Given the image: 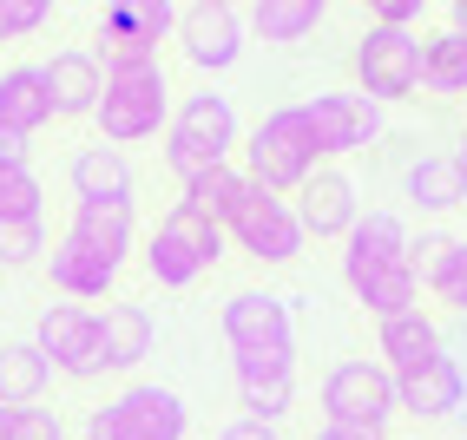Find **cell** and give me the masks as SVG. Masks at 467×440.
Listing matches in <instances>:
<instances>
[{
  "label": "cell",
  "mask_w": 467,
  "mask_h": 440,
  "mask_svg": "<svg viewBox=\"0 0 467 440\" xmlns=\"http://www.w3.org/2000/svg\"><path fill=\"white\" fill-rule=\"evenodd\" d=\"M231 342V362L237 374H270V368H296V316L284 296L270 290H237L224 302V316H217Z\"/></svg>",
  "instance_id": "cell-1"
},
{
  "label": "cell",
  "mask_w": 467,
  "mask_h": 440,
  "mask_svg": "<svg viewBox=\"0 0 467 440\" xmlns=\"http://www.w3.org/2000/svg\"><path fill=\"white\" fill-rule=\"evenodd\" d=\"M244 145V132H237V106H231V92H192L178 112H171V125H165V171L178 178V184H192L198 171H211V165H231V151Z\"/></svg>",
  "instance_id": "cell-2"
},
{
  "label": "cell",
  "mask_w": 467,
  "mask_h": 440,
  "mask_svg": "<svg viewBox=\"0 0 467 440\" xmlns=\"http://www.w3.org/2000/svg\"><path fill=\"white\" fill-rule=\"evenodd\" d=\"M244 159H251V184H264L270 198H296L309 178H317V132H309L303 106H276L251 125L244 138Z\"/></svg>",
  "instance_id": "cell-3"
},
{
  "label": "cell",
  "mask_w": 467,
  "mask_h": 440,
  "mask_svg": "<svg viewBox=\"0 0 467 440\" xmlns=\"http://www.w3.org/2000/svg\"><path fill=\"white\" fill-rule=\"evenodd\" d=\"M92 118H99V132H106L112 151L159 138L165 125H171V86H165V67L106 73V92H99V106H92Z\"/></svg>",
  "instance_id": "cell-4"
},
{
  "label": "cell",
  "mask_w": 467,
  "mask_h": 440,
  "mask_svg": "<svg viewBox=\"0 0 467 440\" xmlns=\"http://www.w3.org/2000/svg\"><path fill=\"white\" fill-rule=\"evenodd\" d=\"M217 257H224V230L204 224V217L184 210V204H171L159 217V230H151V243H145V270H151V282H165V290H192Z\"/></svg>",
  "instance_id": "cell-5"
},
{
  "label": "cell",
  "mask_w": 467,
  "mask_h": 440,
  "mask_svg": "<svg viewBox=\"0 0 467 440\" xmlns=\"http://www.w3.org/2000/svg\"><path fill=\"white\" fill-rule=\"evenodd\" d=\"M184 427H192L184 401L159 382H132L119 401L86 414V440H184Z\"/></svg>",
  "instance_id": "cell-6"
},
{
  "label": "cell",
  "mask_w": 467,
  "mask_h": 440,
  "mask_svg": "<svg viewBox=\"0 0 467 440\" xmlns=\"http://www.w3.org/2000/svg\"><path fill=\"white\" fill-rule=\"evenodd\" d=\"M356 92L376 106H395V99H415L421 92V34L409 26H376L368 20V34L356 40Z\"/></svg>",
  "instance_id": "cell-7"
},
{
  "label": "cell",
  "mask_w": 467,
  "mask_h": 440,
  "mask_svg": "<svg viewBox=\"0 0 467 440\" xmlns=\"http://www.w3.org/2000/svg\"><path fill=\"white\" fill-rule=\"evenodd\" d=\"M224 237L244 250V257H257V263H290V257H303V243H309L296 204L290 198H270L264 184H251V178H244V198L231 210Z\"/></svg>",
  "instance_id": "cell-8"
},
{
  "label": "cell",
  "mask_w": 467,
  "mask_h": 440,
  "mask_svg": "<svg viewBox=\"0 0 467 440\" xmlns=\"http://www.w3.org/2000/svg\"><path fill=\"white\" fill-rule=\"evenodd\" d=\"M395 414H401V407H395V374H389L382 362L356 355V362H336V368L323 374V421L382 434Z\"/></svg>",
  "instance_id": "cell-9"
},
{
  "label": "cell",
  "mask_w": 467,
  "mask_h": 440,
  "mask_svg": "<svg viewBox=\"0 0 467 440\" xmlns=\"http://www.w3.org/2000/svg\"><path fill=\"white\" fill-rule=\"evenodd\" d=\"M34 349L53 362V374H73V382H92L106 374V349H99V316L79 302H47L34 322Z\"/></svg>",
  "instance_id": "cell-10"
},
{
  "label": "cell",
  "mask_w": 467,
  "mask_h": 440,
  "mask_svg": "<svg viewBox=\"0 0 467 440\" xmlns=\"http://www.w3.org/2000/svg\"><path fill=\"white\" fill-rule=\"evenodd\" d=\"M303 118L317 132V159H349L382 138V106L362 92H317V99H303Z\"/></svg>",
  "instance_id": "cell-11"
},
{
  "label": "cell",
  "mask_w": 467,
  "mask_h": 440,
  "mask_svg": "<svg viewBox=\"0 0 467 440\" xmlns=\"http://www.w3.org/2000/svg\"><path fill=\"white\" fill-rule=\"evenodd\" d=\"M395 407L415 421H448L467 407V362L461 355H434L409 374H395Z\"/></svg>",
  "instance_id": "cell-12"
},
{
  "label": "cell",
  "mask_w": 467,
  "mask_h": 440,
  "mask_svg": "<svg viewBox=\"0 0 467 440\" xmlns=\"http://www.w3.org/2000/svg\"><path fill=\"white\" fill-rule=\"evenodd\" d=\"M178 40H184V59H192L198 73H231L244 59V14L224 7V0H211V7H184Z\"/></svg>",
  "instance_id": "cell-13"
},
{
  "label": "cell",
  "mask_w": 467,
  "mask_h": 440,
  "mask_svg": "<svg viewBox=\"0 0 467 440\" xmlns=\"http://www.w3.org/2000/svg\"><path fill=\"white\" fill-rule=\"evenodd\" d=\"M296 217H303V237H349L356 230V178L336 171V165H317V178L296 191Z\"/></svg>",
  "instance_id": "cell-14"
},
{
  "label": "cell",
  "mask_w": 467,
  "mask_h": 440,
  "mask_svg": "<svg viewBox=\"0 0 467 440\" xmlns=\"http://www.w3.org/2000/svg\"><path fill=\"white\" fill-rule=\"evenodd\" d=\"M67 184H73V198H79V204H132V191H139V171H132V159H126V151H112V145L99 138V145L73 151Z\"/></svg>",
  "instance_id": "cell-15"
},
{
  "label": "cell",
  "mask_w": 467,
  "mask_h": 440,
  "mask_svg": "<svg viewBox=\"0 0 467 440\" xmlns=\"http://www.w3.org/2000/svg\"><path fill=\"white\" fill-rule=\"evenodd\" d=\"M40 73H47V92H53V118H92V106H99V92H106V67L86 46L53 53Z\"/></svg>",
  "instance_id": "cell-16"
},
{
  "label": "cell",
  "mask_w": 467,
  "mask_h": 440,
  "mask_svg": "<svg viewBox=\"0 0 467 440\" xmlns=\"http://www.w3.org/2000/svg\"><path fill=\"white\" fill-rule=\"evenodd\" d=\"M376 355H382V368H389V374H409V368H421V362H434V355H448L441 322H434L428 309L389 316V322H376Z\"/></svg>",
  "instance_id": "cell-17"
},
{
  "label": "cell",
  "mask_w": 467,
  "mask_h": 440,
  "mask_svg": "<svg viewBox=\"0 0 467 440\" xmlns=\"http://www.w3.org/2000/svg\"><path fill=\"white\" fill-rule=\"evenodd\" d=\"M342 243H349L342 250V282H349V276L376 270V263H401L415 237H409V224H401V210H368V217H356V230Z\"/></svg>",
  "instance_id": "cell-18"
},
{
  "label": "cell",
  "mask_w": 467,
  "mask_h": 440,
  "mask_svg": "<svg viewBox=\"0 0 467 440\" xmlns=\"http://www.w3.org/2000/svg\"><path fill=\"white\" fill-rule=\"evenodd\" d=\"M401 191H409V204L428 210V217L461 210L467 204V165L454 159V151H421V159L409 165V178H401Z\"/></svg>",
  "instance_id": "cell-19"
},
{
  "label": "cell",
  "mask_w": 467,
  "mask_h": 440,
  "mask_svg": "<svg viewBox=\"0 0 467 440\" xmlns=\"http://www.w3.org/2000/svg\"><path fill=\"white\" fill-rule=\"evenodd\" d=\"M53 125V92H47V73L40 67H7L0 73V132H20L34 138Z\"/></svg>",
  "instance_id": "cell-20"
},
{
  "label": "cell",
  "mask_w": 467,
  "mask_h": 440,
  "mask_svg": "<svg viewBox=\"0 0 467 440\" xmlns=\"http://www.w3.org/2000/svg\"><path fill=\"white\" fill-rule=\"evenodd\" d=\"M178 20H184V7H171V0H106L99 40H132V46L159 53V40L178 34Z\"/></svg>",
  "instance_id": "cell-21"
},
{
  "label": "cell",
  "mask_w": 467,
  "mask_h": 440,
  "mask_svg": "<svg viewBox=\"0 0 467 440\" xmlns=\"http://www.w3.org/2000/svg\"><path fill=\"white\" fill-rule=\"evenodd\" d=\"M349 296H356L376 322H389V316H409V309H421V282H415L409 257H401V263H376V270L349 276Z\"/></svg>",
  "instance_id": "cell-22"
},
{
  "label": "cell",
  "mask_w": 467,
  "mask_h": 440,
  "mask_svg": "<svg viewBox=\"0 0 467 440\" xmlns=\"http://www.w3.org/2000/svg\"><path fill=\"white\" fill-rule=\"evenodd\" d=\"M151 342H159V322H151V309L139 302H112L99 316V349H106V368H139L151 355Z\"/></svg>",
  "instance_id": "cell-23"
},
{
  "label": "cell",
  "mask_w": 467,
  "mask_h": 440,
  "mask_svg": "<svg viewBox=\"0 0 467 440\" xmlns=\"http://www.w3.org/2000/svg\"><path fill=\"white\" fill-rule=\"evenodd\" d=\"M73 243L86 250H99V257L119 270L126 263V250H132V204H73Z\"/></svg>",
  "instance_id": "cell-24"
},
{
  "label": "cell",
  "mask_w": 467,
  "mask_h": 440,
  "mask_svg": "<svg viewBox=\"0 0 467 440\" xmlns=\"http://www.w3.org/2000/svg\"><path fill=\"white\" fill-rule=\"evenodd\" d=\"M47 263H53V290H67V296H79V302L106 296L112 276H119L99 250H86V243H73V237H59V243L47 250Z\"/></svg>",
  "instance_id": "cell-25"
},
{
  "label": "cell",
  "mask_w": 467,
  "mask_h": 440,
  "mask_svg": "<svg viewBox=\"0 0 467 440\" xmlns=\"http://www.w3.org/2000/svg\"><path fill=\"white\" fill-rule=\"evenodd\" d=\"M47 388H53V362L34 342H7L0 349V407H40Z\"/></svg>",
  "instance_id": "cell-26"
},
{
  "label": "cell",
  "mask_w": 467,
  "mask_h": 440,
  "mask_svg": "<svg viewBox=\"0 0 467 440\" xmlns=\"http://www.w3.org/2000/svg\"><path fill=\"white\" fill-rule=\"evenodd\" d=\"M323 26V0H257L251 7V34L264 46H303Z\"/></svg>",
  "instance_id": "cell-27"
},
{
  "label": "cell",
  "mask_w": 467,
  "mask_h": 440,
  "mask_svg": "<svg viewBox=\"0 0 467 440\" xmlns=\"http://www.w3.org/2000/svg\"><path fill=\"white\" fill-rule=\"evenodd\" d=\"M421 92H441V99H467V34L448 26V34L421 40Z\"/></svg>",
  "instance_id": "cell-28"
},
{
  "label": "cell",
  "mask_w": 467,
  "mask_h": 440,
  "mask_svg": "<svg viewBox=\"0 0 467 440\" xmlns=\"http://www.w3.org/2000/svg\"><path fill=\"white\" fill-rule=\"evenodd\" d=\"M237 407L244 421H264L276 427L296 407V368H270V374H237Z\"/></svg>",
  "instance_id": "cell-29"
},
{
  "label": "cell",
  "mask_w": 467,
  "mask_h": 440,
  "mask_svg": "<svg viewBox=\"0 0 467 440\" xmlns=\"http://www.w3.org/2000/svg\"><path fill=\"white\" fill-rule=\"evenodd\" d=\"M237 198H244V171H231V165H211V171H198L192 184H184V210H198L204 224H217L224 230L231 224V210H237Z\"/></svg>",
  "instance_id": "cell-30"
},
{
  "label": "cell",
  "mask_w": 467,
  "mask_h": 440,
  "mask_svg": "<svg viewBox=\"0 0 467 440\" xmlns=\"http://www.w3.org/2000/svg\"><path fill=\"white\" fill-rule=\"evenodd\" d=\"M461 263H467V243L454 230H421V243H409V270H415L421 290H434V296L454 282Z\"/></svg>",
  "instance_id": "cell-31"
},
{
  "label": "cell",
  "mask_w": 467,
  "mask_h": 440,
  "mask_svg": "<svg viewBox=\"0 0 467 440\" xmlns=\"http://www.w3.org/2000/svg\"><path fill=\"white\" fill-rule=\"evenodd\" d=\"M47 250V217H0V263L20 270Z\"/></svg>",
  "instance_id": "cell-32"
},
{
  "label": "cell",
  "mask_w": 467,
  "mask_h": 440,
  "mask_svg": "<svg viewBox=\"0 0 467 440\" xmlns=\"http://www.w3.org/2000/svg\"><path fill=\"white\" fill-rule=\"evenodd\" d=\"M40 198L34 165H0V217H40Z\"/></svg>",
  "instance_id": "cell-33"
},
{
  "label": "cell",
  "mask_w": 467,
  "mask_h": 440,
  "mask_svg": "<svg viewBox=\"0 0 467 440\" xmlns=\"http://www.w3.org/2000/svg\"><path fill=\"white\" fill-rule=\"evenodd\" d=\"M47 0H0V40H26V34H40L47 26Z\"/></svg>",
  "instance_id": "cell-34"
},
{
  "label": "cell",
  "mask_w": 467,
  "mask_h": 440,
  "mask_svg": "<svg viewBox=\"0 0 467 440\" xmlns=\"http://www.w3.org/2000/svg\"><path fill=\"white\" fill-rule=\"evenodd\" d=\"M14 414V440H67V421L53 407H7Z\"/></svg>",
  "instance_id": "cell-35"
},
{
  "label": "cell",
  "mask_w": 467,
  "mask_h": 440,
  "mask_svg": "<svg viewBox=\"0 0 467 440\" xmlns=\"http://www.w3.org/2000/svg\"><path fill=\"white\" fill-rule=\"evenodd\" d=\"M139 67H159V53L132 40H106V73H139Z\"/></svg>",
  "instance_id": "cell-36"
},
{
  "label": "cell",
  "mask_w": 467,
  "mask_h": 440,
  "mask_svg": "<svg viewBox=\"0 0 467 440\" xmlns=\"http://www.w3.org/2000/svg\"><path fill=\"white\" fill-rule=\"evenodd\" d=\"M415 0H382V7H376V26H409V34H415Z\"/></svg>",
  "instance_id": "cell-37"
},
{
  "label": "cell",
  "mask_w": 467,
  "mask_h": 440,
  "mask_svg": "<svg viewBox=\"0 0 467 440\" xmlns=\"http://www.w3.org/2000/svg\"><path fill=\"white\" fill-rule=\"evenodd\" d=\"M217 440H284V434H276V427H264V421H231Z\"/></svg>",
  "instance_id": "cell-38"
},
{
  "label": "cell",
  "mask_w": 467,
  "mask_h": 440,
  "mask_svg": "<svg viewBox=\"0 0 467 440\" xmlns=\"http://www.w3.org/2000/svg\"><path fill=\"white\" fill-rule=\"evenodd\" d=\"M441 302L454 309V316H467V263L454 270V282H448V290H441Z\"/></svg>",
  "instance_id": "cell-39"
},
{
  "label": "cell",
  "mask_w": 467,
  "mask_h": 440,
  "mask_svg": "<svg viewBox=\"0 0 467 440\" xmlns=\"http://www.w3.org/2000/svg\"><path fill=\"white\" fill-rule=\"evenodd\" d=\"M309 440H382V434H368V427H336V421H323Z\"/></svg>",
  "instance_id": "cell-40"
},
{
  "label": "cell",
  "mask_w": 467,
  "mask_h": 440,
  "mask_svg": "<svg viewBox=\"0 0 467 440\" xmlns=\"http://www.w3.org/2000/svg\"><path fill=\"white\" fill-rule=\"evenodd\" d=\"M0 165H26V138L20 132H0Z\"/></svg>",
  "instance_id": "cell-41"
},
{
  "label": "cell",
  "mask_w": 467,
  "mask_h": 440,
  "mask_svg": "<svg viewBox=\"0 0 467 440\" xmlns=\"http://www.w3.org/2000/svg\"><path fill=\"white\" fill-rule=\"evenodd\" d=\"M0 440H14V414H7V407H0Z\"/></svg>",
  "instance_id": "cell-42"
},
{
  "label": "cell",
  "mask_w": 467,
  "mask_h": 440,
  "mask_svg": "<svg viewBox=\"0 0 467 440\" xmlns=\"http://www.w3.org/2000/svg\"><path fill=\"white\" fill-rule=\"evenodd\" d=\"M454 26H461V34H467V0H461V7H454Z\"/></svg>",
  "instance_id": "cell-43"
},
{
  "label": "cell",
  "mask_w": 467,
  "mask_h": 440,
  "mask_svg": "<svg viewBox=\"0 0 467 440\" xmlns=\"http://www.w3.org/2000/svg\"><path fill=\"white\" fill-rule=\"evenodd\" d=\"M454 159H461V165H467V132H461V151H454Z\"/></svg>",
  "instance_id": "cell-44"
}]
</instances>
